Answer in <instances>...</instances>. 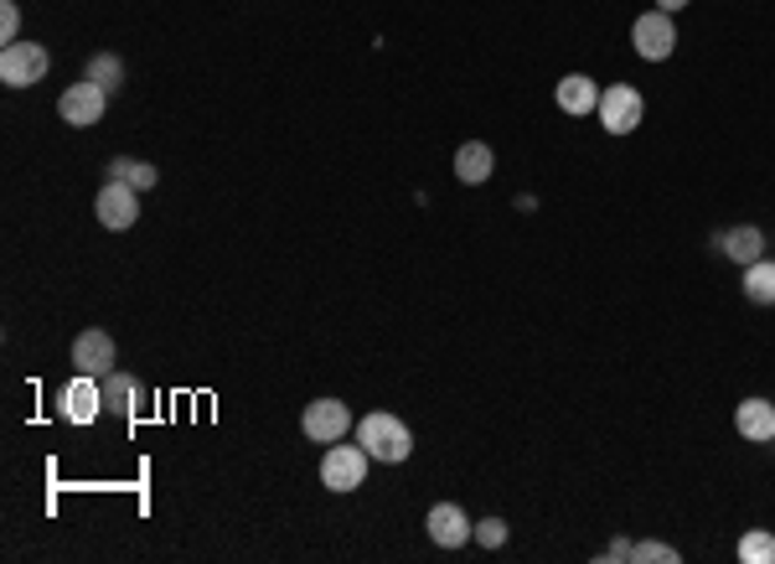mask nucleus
Instances as JSON below:
<instances>
[{
    "label": "nucleus",
    "instance_id": "1",
    "mask_svg": "<svg viewBox=\"0 0 775 564\" xmlns=\"http://www.w3.org/2000/svg\"><path fill=\"white\" fill-rule=\"evenodd\" d=\"M357 441H362V451H368L372 462H383V466H399V462L414 456V435H408V425L399 420V414H388V410L362 414Z\"/></svg>",
    "mask_w": 775,
    "mask_h": 564
},
{
    "label": "nucleus",
    "instance_id": "2",
    "mask_svg": "<svg viewBox=\"0 0 775 564\" xmlns=\"http://www.w3.org/2000/svg\"><path fill=\"white\" fill-rule=\"evenodd\" d=\"M368 451L362 445H326V456H320V487L326 492H357L362 481H368Z\"/></svg>",
    "mask_w": 775,
    "mask_h": 564
},
{
    "label": "nucleus",
    "instance_id": "3",
    "mask_svg": "<svg viewBox=\"0 0 775 564\" xmlns=\"http://www.w3.org/2000/svg\"><path fill=\"white\" fill-rule=\"evenodd\" d=\"M52 68V57L42 42H6V52H0V84L6 88H32L42 84Z\"/></svg>",
    "mask_w": 775,
    "mask_h": 564
},
{
    "label": "nucleus",
    "instance_id": "4",
    "mask_svg": "<svg viewBox=\"0 0 775 564\" xmlns=\"http://www.w3.org/2000/svg\"><path fill=\"white\" fill-rule=\"evenodd\" d=\"M301 430H305V441H316V445H337L347 430H352V410L341 404V399H310L301 414Z\"/></svg>",
    "mask_w": 775,
    "mask_h": 564
},
{
    "label": "nucleus",
    "instance_id": "5",
    "mask_svg": "<svg viewBox=\"0 0 775 564\" xmlns=\"http://www.w3.org/2000/svg\"><path fill=\"white\" fill-rule=\"evenodd\" d=\"M631 47L646 57V63H667L677 47V26L667 11H646V17H636V26H631Z\"/></svg>",
    "mask_w": 775,
    "mask_h": 564
},
{
    "label": "nucleus",
    "instance_id": "6",
    "mask_svg": "<svg viewBox=\"0 0 775 564\" xmlns=\"http://www.w3.org/2000/svg\"><path fill=\"white\" fill-rule=\"evenodd\" d=\"M600 124H605L610 135H631L641 124V115H646V104H641V94L631 84H610L605 94H600Z\"/></svg>",
    "mask_w": 775,
    "mask_h": 564
},
{
    "label": "nucleus",
    "instance_id": "7",
    "mask_svg": "<svg viewBox=\"0 0 775 564\" xmlns=\"http://www.w3.org/2000/svg\"><path fill=\"white\" fill-rule=\"evenodd\" d=\"M103 104H109V94H103L94 78H84V84L63 88V99H57V115H63V124H73V130H88V124L103 120Z\"/></svg>",
    "mask_w": 775,
    "mask_h": 564
},
{
    "label": "nucleus",
    "instance_id": "8",
    "mask_svg": "<svg viewBox=\"0 0 775 564\" xmlns=\"http://www.w3.org/2000/svg\"><path fill=\"white\" fill-rule=\"evenodd\" d=\"M94 213H99L103 228L124 234V228H135L140 223V192L124 187V182H103V192L94 197Z\"/></svg>",
    "mask_w": 775,
    "mask_h": 564
},
{
    "label": "nucleus",
    "instance_id": "9",
    "mask_svg": "<svg viewBox=\"0 0 775 564\" xmlns=\"http://www.w3.org/2000/svg\"><path fill=\"white\" fill-rule=\"evenodd\" d=\"M57 410H63V420H68V425H94V420L103 414V389H99V378H94V373H78L68 389H63Z\"/></svg>",
    "mask_w": 775,
    "mask_h": 564
},
{
    "label": "nucleus",
    "instance_id": "10",
    "mask_svg": "<svg viewBox=\"0 0 775 564\" xmlns=\"http://www.w3.org/2000/svg\"><path fill=\"white\" fill-rule=\"evenodd\" d=\"M114 337L109 332H99V326H88V332H78L73 337V368L78 373H94V378H103L109 368H114Z\"/></svg>",
    "mask_w": 775,
    "mask_h": 564
},
{
    "label": "nucleus",
    "instance_id": "11",
    "mask_svg": "<svg viewBox=\"0 0 775 564\" xmlns=\"http://www.w3.org/2000/svg\"><path fill=\"white\" fill-rule=\"evenodd\" d=\"M424 529H429V539H435L439 549H460V544H471L476 523L466 518V508H456V502H435L429 518H424Z\"/></svg>",
    "mask_w": 775,
    "mask_h": 564
},
{
    "label": "nucleus",
    "instance_id": "12",
    "mask_svg": "<svg viewBox=\"0 0 775 564\" xmlns=\"http://www.w3.org/2000/svg\"><path fill=\"white\" fill-rule=\"evenodd\" d=\"M554 99L564 115H594L600 109V84H594L590 73H569V78H558Z\"/></svg>",
    "mask_w": 775,
    "mask_h": 564
},
{
    "label": "nucleus",
    "instance_id": "13",
    "mask_svg": "<svg viewBox=\"0 0 775 564\" xmlns=\"http://www.w3.org/2000/svg\"><path fill=\"white\" fill-rule=\"evenodd\" d=\"M99 389H103V410H114V414H140L145 410V389H140L130 373H109L99 378Z\"/></svg>",
    "mask_w": 775,
    "mask_h": 564
},
{
    "label": "nucleus",
    "instance_id": "14",
    "mask_svg": "<svg viewBox=\"0 0 775 564\" xmlns=\"http://www.w3.org/2000/svg\"><path fill=\"white\" fill-rule=\"evenodd\" d=\"M734 430L755 445L775 441V404H765V399H744L740 410H734Z\"/></svg>",
    "mask_w": 775,
    "mask_h": 564
},
{
    "label": "nucleus",
    "instance_id": "15",
    "mask_svg": "<svg viewBox=\"0 0 775 564\" xmlns=\"http://www.w3.org/2000/svg\"><path fill=\"white\" fill-rule=\"evenodd\" d=\"M491 172H496V155H491L487 140H466L456 151V176L466 182V187H481V182H491Z\"/></svg>",
    "mask_w": 775,
    "mask_h": 564
},
{
    "label": "nucleus",
    "instance_id": "16",
    "mask_svg": "<svg viewBox=\"0 0 775 564\" xmlns=\"http://www.w3.org/2000/svg\"><path fill=\"white\" fill-rule=\"evenodd\" d=\"M719 249H724L734 264H755V259H765V234H760L755 223H740V228L719 234Z\"/></svg>",
    "mask_w": 775,
    "mask_h": 564
},
{
    "label": "nucleus",
    "instance_id": "17",
    "mask_svg": "<svg viewBox=\"0 0 775 564\" xmlns=\"http://www.w3.org/2000/svg\"><path fill=\"white\" fill-rule=\"evenodd\" d=\"M103 172H109V182H124V187H135V192L155 187V176H161L151 161H140V155H114Z\"/></svg>",
    "mask_w": 775,
    "mask_h": 564
},
{
    "label": "nucleus",
    "instance_id": "18",
    "mask_svg": "<svg viewBox=\"0 0 775 564\" xmlns=\"http://www.w3.org/2000/svg\"><path fill=\"white\" fill-rule=\"evenodd\" d=\"M744 295H750L755 306H775V259L744 264Z\"/></svg>",
    "mask_w": 775,
    "mask_h": 564
},
{
    "label": "nucleus",
    "instance_id": "19",
    "mask_svg": "<svg viewBox=\"0 0 775 564\" xmlns=\"http://www.w3.org/2000/svg\"><path fill=\"white\" fill-rule=\"evenodd\" d=\"M88 78H94L103 94H119V88H124V63H119L114 52H94V57H88Z\"/></svg>",
    "mask_w": 775,
    "mask_h": 564
},
{
    "label": "nucleus",
    "instance_id": "20",
    "mask_svg": "<svg viewBox=\"0 0 775 564\" xmlns=\"http://www.w3.org/2000/svg\"><path fill=\"white\" fill-rule=\"evenodd\" d=\"M740 564H775V533L750 529L740 539Z\"/></svg>",
    "mask_w": 775,
    "mask_h": 564
},
{
    "label": "nucleus",
    "instance_id": "21",
    "mask_svg": "<svg viewBox=\"0 0 775 564\" xmlns=\"http://www.w3.org/2000/svg\"><path fill=\"white\" fill-rule=\"evenodd\" d=\"M631 560L636 564H683V554H677L673 544H662V539H641V544H631Z\"/></svg>",
    "mask_w": 775,
    "mask_h": 564
},
{
    "label": "nucleus",
    "instance_id": "22",
    "mask_svg": "<svg viewBox=\"0 0 775 564\" xmlns=\"http://www.w3.org/2000/svg\"><path fill=\"white\" fill-rule=\"evenodd\" d=\"M471 539H476L481 549H502V544H506V518H481Z\"/></svg>",
    "mask_w": 775,
    "mask_h": 564
},
{
    "label": "nucleus",
    "instance_id": "23",
    "mask_svg": "<svg viewBox=\"0 0 775 564\" xmlns=\"http://www.w3.org/2000/svg\"><path fill=\"white\" fill-rule=\"evenodd\" d=\"M0 36H6V42H21V6L17 0H0Z\"/></svg>",
    "mask_w": 775,
    "mask_h": 564
},
{
    "label": "nucleus",
    "instance_id": "24",
    "mask_svg": "<svg viewBox=\"0 0 775 564\" xmlns=\"http://www.w3.org/2000/svg\"><path fill=\"white\" fill-rule=\"evenodd\" d=\"M625 560H631V539H615V544L600 554V564H625Z\"/></svg>",
    "mask_w": 775,
    "mask_h": 564
},
{
    "label": "nucleus",
    "instance_id": "25",
    "mask_svg": "<svg viewBox=\"0 0 775 564\" xmlns=\"http://www.w3.org/2000/svg\"><path fill=\"white\" fill-rule=\"evenodd\" d=\"M683 6H692V0H657V11H667V17H673V11H683Z\"/></svg>",
    "mask_w": 775,
    "mask_h": 564
}]
</instances>
